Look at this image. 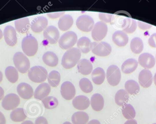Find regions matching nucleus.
<instances>
[{"label": "nucleus", "mask_w": 156, "mask_h": 124, "mask_svg": "<svg viewBox=\"0 0 156 124\" xmlns=\"http://www.w3.org/2000/svg\"><path fill=\"white\" fill-rule=\"evenodd\" d=\"M81 53L78 48H72L68 50L62 57V66L66 69H70L75 66L80 60Z\"/></svg>", "instance_id": "1"}, {"label": "nucleus", "mask_w": 156, "mask_h": 124, "mask_svg": "<svg viewBox=\"0 0 156 124\" xmlns=\"http://www.w3.org/2000/svg\"><path fill=\"white\" fill-rule=\"evenodd\" d=\"M21 46L25 54L31 57L35 55L38 51V41L31 35H28L22 39Z\"/></svg>", "instance_id": "2"}, {"label": "nucleus", "mask_w": 156, "mask_h": 124, "mask_svg": "<svg viewBox=\"0 0 156 124\" xmlns=\"http://www.w3.org/2000/svg\"><path fill=\"white\" fill-rule=\"evenodd\" d=\"M48 75L47 70L44 67L39 66L31 67L28 72L30 80L36 83H41L45 81Z\"/></svg>", "instance_id": "3"}, {"label": "nucleus", "mask_w": 156, "mask_h": 124, "mask_svg": "<svg viewBox=\"0 0 156 124\" xmlns=\"http://www.w3.org/2000/svg\"><path fill=\"white\" fill-rule=\"evenodd\" d=\"M13 62L16 69L21 73H27L30 68V62L26 55L21 52H17L14 54Z\"/></svg>", "instance_id": "4"}, {"label": "nucleus", "mask_w": 156, "mask_h": 124, "mask_svg": "<svg viewBox=\"0 0 156 124\" xmlns=\"http://www.w3.org/2000/svg\"><path fill=\"white\" fill-rule=\"evenodd\" d=\"M77 40L78 36L75 32L73 31L67 32L59 38V46L63 50H69L75 45Z\"/></svg>", "instance_id": "5"}, {"label": "nucleus", "mask_w": 156, "mask_h": 124, "mask_svg": "<svg viewBox=\"0 0 156 124\" xmlns=\"http://www.w3.org/2000/svg\"><path fill=\"white\" fill-rule=\"evenodd\" d=\"M91 51L96 55L101 57H105L109 55L112 51L110 44L105 42H92Z\"/></svg>", "instance_id": "6"}, {"label": "nucleus", "mask_w": 156, "mask_h": 124, "mask_svg": "<svg viewBox=\"0 0 156 124\" xmlns=\"http://www.w3.org/2000/svg\"><path fill=\"white\" fill-rule=\"evenodd\" d=\"M106 77L108 83L110 85L117 86L121 81V70L116 65H111L107 70Z\"/></svg>", "instance_id": "7"}, {"label": "nucleus", "mask_w": 156, "mask_h": 124, "mask_svg": "<svg viewBox=\"0 0 156 124\" xmlns=\"http://www.w3.org/2000/svg\"><path fill=\"white\" fill-rule=\"evenodd\" d=\"M77 28L84 32H89L93 30L94 25V19L87 15H83L78 17L76 21Z\"/></svg>", "instance_id": "8"}, {"label": "nucleus", "mask_w": 156, "mask_h": 124, "mask_svg": "<svg viewBox=\"0 0 156 124\" xmlns=\"http://www.w3.org/2000/svg\"><path fill=\"white\" fill-rule=\"evenodd\" d=\"M108 30L106 23L101 21L97 22L92 31V38L96 41H100L106 37Z\"/></svg>", "instance_id": "9"}, {"label": "nucleus", "mask_w": 156, "mask_h": 124, "mask_svg": "<svg viewBox=\"0 0 156 124\" xmlns=\"http://www.w3.org/2000/svg\"><path fill=\"white\" fill-rule=\"evenodd\" d=\"M20 100L19 96L15 94H9L2 99V105L5 110H15L20 105Z\"/></svg>", "instance_id": "10"}, {"label": "nucleus", "mask_w": 156, "mask_h": 124, "mask_svg": "<svg viewBox=\"0 0 156 124\" xmlns=\"http://www.w3.org/2000/svg\"><path fill=\"white\" fill-rule=\"evenodd\" d=\"M44 37L50 44H56L60 37V33L58 28L53 25L49 26L44 32Z\"/></svg>", "instance_id": "11"}, {"label": "nucleus", "mask_w": 156, "mask_h": 124, "mask_svg": "<svg viewBox=\"0 0 156 124\" xmlns=\"http://www.w3.org/2000/svg\"><path fill=\"white\" fill-rule=\"evenodd\" d=\"M60 93L64 99L70 100L73 99L76 95L75 87L70 81H65L61 85Z\"/></svg>", "instance_id": "12"}, {"label": "nucleus", "mask_w": 156, "mask_h": 124, "mask_svg": "<svg viewBox=\"0 0 156 124\" xmlns=\"http://www.w3.org/2000/svg\"><path fill=\"white\" fill-rule=\"evenodd\" d=\"M48 21L46 17L44 16H38L31 21L30 28L34 32H40L47 28Z\"/></svg>", "instance_id": "13"}, {"label": "nucleus", "mask_w": 156, "mask_h": 124, "mask_svg": "<svg viewBox=\"0 0 156 124\" xmlns=\"http://www.w3.org/2000/svg\"><path fill=\"white\" fill-rule=\"evenodd\" d=\"M16 31L11 25H7L4 29V36L5 41L10 46H14L17 42Z\"/></svg>", "instance_id": "14"}, {"label": "nucleus", "mask_w": 156, "mask_h": 124, "mask_svg": "<svg viewBox=\"0 0 156 124\" xmlns=\"http://www.w3.org/2000/svg\"><path fill=\"white\" fill-rule=\"evenodd\" d=\"M17 92L19 95L22 99L29 100L34 95V89L30 85L25 82H22L18 85Z\"/></svg>", "instance_id": "15"}, {"label": "nucleus", "mask_w": 156, "mask_h": 124, "mask_svg": "<svg viewBox=\"0 0 156 124\" xmlns=\"http://www.w3.org/2000/svg\"><path fill=\"white\" fill-rule=\"evenodd\" d=\"M138 81L140 85L144 88L150 87L153 82V76L151 72L146 69L142 70L139 73Z\"/></svg>", "instance_id": "16"}, {"label": "nucleus", "mask_w": 156, "mask_h": 124, "mask_svg": "<svg viewBox=\"0 0 156 124\" xmlns=\"http://www.w3.org/2000/svg\"><path fill=\"white\" fill-rule=\"evenodd\" d=\"M51 92V86L48 84L44 82L36 88L34 93L35 99L43 100L47 97Z\"/></svg>", "instance_id": "17"}, {"label": "nucleus", "mask_w": 156, "mask_h": 124, "mask_svg": "<svg viewBox=\"0 0 156 124\" xmlns=\"http://www.w3.org/2000/svg\"><path fill=\"white\" fill-rule=\"evenodd\" d=\"M139 64L144 68L151 69L155 65V59L154 56L149 53H144L139 56L138 58Z\"/></svg>", "instance_id": "18"}, {"label": "nucleus", "mask_w": 156, "mask_h": 124, "mask_svg": "<svg viewBox=\"0 0 156 124\" xmlns=\"http://www.w3.org/2000/svg\"><path fill=\"white\" fill-rule=\"evenodd\" d=\"M90 104L89 99L85 96H78L73 100V105L75 109L79 110H84L89 107Z\"/></svg>", "instance_id": "19"}, {"label": "nucleus", "mask_w": 156, "mask_h": 124, "mask_svg": "<svg viewBox=\"0 0 156 124\" xmlns=\"http://www.w3.org/2000/svg\"><path fill=\"white\" fill-rule=\"evenodd\" d=\"M114 43L119 47H124L128 43L129 37L127 34L122 31H117L112 36Z\"/></svg>", "instance_id": "20"}, {"label": "nucleus", "mask_w": 156, "mask_h": 124, "mask_svg": "<svg viewBox=\"0 0 156 124\" xmlns=\"http://www.w3.org/2000/svg\"><path fill=\"white\" fill-rule=\"evenodd\" d=\"M92 109L95 111H101L104 106V100L100 94H94L91 97L90 101Z\"/></svg>", "instance_id": "21"}, {"label": "nucleus", "mask_w": 156, "mask_h": 124, "mask_svg": "<svg viewBox=\"0 0 156 124\" xmlns=\"http://www.w3.org/2000/svg\"><path fill=\"white\" fill-rule=\"evenodd\" d=\"M73 23V19L69 14H66L61 17L58 22V26L60 30L66 31L71 28Z\"/></svg>", "instance_id": "22"}, {"label": "nucleus", "mask_w": 156, "mask_h": 124, "mask_svg": "<svg viewBox=\"0 0 156 124\" xmlns=\"http://www.w3.org/2000/svg\"><path fill=\"white\" fill-rule=\"evenodd\" d=\"M15 28L17 32L24 34L30 29V22L28 17H23L15 21Z\"/></svg>", "instance_id": "23"}, {"label": "nucleus", "mask_w": 156, "mask_h": 124, "mask_svg": "<svg viewBox=\"0 0 156 124\" xmlns=\"http://www.w3.org/2000/svg\"><path fill=\"white\" fill-rule=\"evenodd\" d=\"M77 69L80 74L84 75H88L93 70V65L88 60L83 59L79 62L77 65Z\"/></svg>", "instance_id": "24"}, {"label": "nucleus", "mask_w": 156, "mask_h": 124, "mask_svg": "<svg viewBox=\"0 0 156 124\" xmlns=\"http://www.w3.org/2000/svg\"><path fill=\"white\" fill-rule=\"evenodd\" d=\"M123 32L127 34H132L137 28V22L134 19L127 17L123 20L122 23Z\"/></svg>", "instance_id": "25"}, {"label": "nucleus", "mask_w": 156, "mask_h": 124, "mask_svg": "<svg viewBox=\"0 0 156 124\" xmlns=\"http://www.w3.org/2000/svg\"><path fill=\"white\" fill-rule=\"evenodd\" d=\"M42 59L45 64L51 67L56 66L58 63V56L52 51H47L44 53Z\"/></svg>", "instance_id": "26"}, {"label": "nucleus", "mask_w": 156, "mask_h": 124, "mask_svg": "<svg viewBox=\"0 0 156 124\" xmlns=\"http://www.w3.org/2000/svg\"><path fill=\"white\" fill-rule=\"evenodd\" d=\"M105 77V72L101 67H97L92 72V81L95 85H101L102 84L104 81Z\"/></svg>", "instance_id": "27"}, {"label": "nucleus", "mask_w": 156, "mask_h": 124, "mask_svg": "<svg viewBox=\"0 0 156 124\" xmlns=\"http://www.w3.org/2000/svg\"><path fill=\"white\" fill-rule=\"evenodd\" d=\"M138 67L136 60L130 58L124 61L122 66V70L125 74H130L134 72Z\"/></svg>", "instance_id": "28"}, {"label": "nucleus", "mask_w": 156, "mask_h": 124, "mask_svg": "<svg viewBox=\"0 0 156 124\" xmlns=\"http://www.w3.org/2000/svg\"><path fill=\"white\" fill-rule=\"evenodd\" d=\"M91 42L89 38L85 36L80 37L77 42L78 49L83 54H87L91 51Z\"/></svg>", "instance_id": "29"}, {"label": "nucleus", "mask_w": 156, "mask_h": 124, "mask_svg": "<svg viewBox=\"0 0 156 124\" xmlns=\"http://www.w3.org/2000/svg\"><path fill=\"white\" fill-rule=\"evenodd\" d=\"M88 115L84 111H77L72 116V122L73 124H86L88 122Z\"/></svg>", "instance_id": "30"}, {"label": "nucleus", "mask_w": 156, "mask_h": 124, "mask_svg": "<svg viewBox=\"0 0 156 124\" xmlns=\"http://www.w3.org/2000/svg\"><path fill=\"white\" fill-rule=\"evenodd\" d=\"M10 118L14 122H22L27 118L25 110L23 108L15 109L11 113Z\"/></svg>", "instance_id": "31"}, {"label": "nucleus", "mask_w": 156, "mask_h": 124, "mask_svg": "<svg viewBox=\"0 0 156 124\" xmlns=\"http://www.w3.org/2000/svg\"><path fill=\"white\" fill-rule=\"evenodd\" d=\"M5 75L8 81L11 83H16L19 79V72L15 67L9 66L5 70Z\"/></svg>", "instance_id": "32"}, {"label": "nucleus", "mask_w": 156, "mask_h": 124, "mask_svg": "<svg viewBox=\"0 0 156 124\" xmlns=\"http://www.w3.org/2000/svg\"><path fill=\"white\" fill-rule=\"evenodd\" d=\"M129 95L126 90L121 89L118 91L115 96V101L118 105L123 106L126 104L129 100Z\"/></svg>", "instance_id": "33"}, {"label": "nucleus", "mask_w": 156, "mask_h": 124, "mask_svg": "<svg viewBox=\"0 0 156 124\" xmlns=\"http://www.w3.org/2000/svg\"><path fill=\"white\" fill-rule=\"evenodd\" d=\"M130 47L132 52L134 54H140L144 49V44L142 40L139 37H134L131 40Z\"/></svg>", "instance_id": "34"}, {"label": "nucleus", "mask_w": 156, "mask_h": 124, "mask_svg": "<svg viewBox=\"0 0 156 124\" xmlns=\"http://www.w3.org/2000/svg\"><path fill=\"white\" fill-rule=\"evenodd\" d=\"M125 89L130 95H136L139 93L140 87L136 81L133 80L127 81L125 84Z\"/></svg>", "instance_id": "35"}, {"label": "nucleus", "mask_w": 156, "mask_h": 124, "mask_svg": "<svg viewBox=\"0 0 156 124\" xmlns=\"http://www.w3.org/2000/svg\"><path fill=\"white\" fill-rule=\"evenodd\" d=\"M48 81L50 86L56 87L58 85L61 80V76L58 71H51L48 75Z\"/></svg>", "instance_id": "36"}, {"label": "nucleus", "mask_w": 156, "mask_h": 124, "mask_svg": "<svg viewBox=\"0 0 156 124\" xmlns=\"http://www.w3.org/2000/svg\"><path fill=\"white\" fill-rule=\"evenodd\" d=\"M122 113L125 118L128 120L133 119L136 117V111L133 106L130 104H126L123 106Z\"/></svg>", "instance_id": "37"}, {"label": "nucleus", "mask_w": 156, "mask_h": 124, "mask_svg": "<svg viewBox=\"0 0 156 124\" xmlns=\"http://www.w3.org/2000/svg\"><path fill=\"white\" fill-rule=\"evenodd\" d=\"M44 107L47 109H54L58 105V101L56 97L54 96H47L42 100Z\"/></svg>", "instance_id": "38"}, {"label": "nucleus", "mask_w": 156, "mask_h": 124, "mask_svg": "<svg viewBox=\"0 0 156 124\" xmlns=\"http://www.w3.org/2000/svg\"><path fill=\"white\" fill-rule=\"evenodd\" d=\"M79 86L82 91L85 93H89L93 90L92 82L87 78H84L80 81Z\"/></svg>", "instance_id": "39"}, {"label": "nucleus", "mask_w": 156, "mask_h": 124, "mask_svg": "<svg viewBox=\"0 0 156 124\" xmlns=\"http://www.w3.org/2000/svg\"><path fill=\"white\" fill-rule=\"evenodd\" d=\"M99 18L101 21L105 23H110L113 20V15L112 14L100 13L99 14Z\"/></svg>", "instance_id": "40"}, {"label": "nucleus", "mask_w": 156, "mask_h": 124, "mask_svg": "<svg viewBox=\"0 0 156 124\" xmlns=\"http://www.w3.org/2000/svg\"><path fill=\"white\" fill-rule=\"evenodd\" d=\"M149 46L153 48H156V33H154L150 36L148 39Z\"/></svg>", "instance_id": "41"}, {"label": "nucleus", "mask_w": 156, "mask_h": 124, "mask_svg": "<svg viewBox=\"0 0 156 124\" xmlns=\"http://www.w3.org/2000/svg\"><path fill=\"white\" fill-rule=\"evenodd\" d=\"M137 23L139 28L142 29V30H143L151 29L152 26L151 25L149 24L145 23V22H142L141 21H138Z\"/></svg>", "instance_id": "42"}, {"label": "nucleus", "mask_w": 156, "mask_h": 124, "mask_svg": "<svg viewBox=\"0 0 156 124\" xmlns=\"http://www.w3.org/2000/svg\"><path fill=\"white\" fill-rule=\"evenodd\" d=\"M65 14V12H54L50 13L47 14V15L51 19H57L58 17H62Z\"/></svg>", "instance_id": "43"}, {"label": "nucleus", "mask_w": 156, "mask_h": 124, "mask_svg": "<svg viewBox=\"0 0 156 124\" xmlns=\"http://www.w3.org/2000/svg\"><path fill=\"white\" fill-rule=\"evenodd\" d=\"M35 124H48V123L45 117L40 116L36 120Z\"/></svg>", "instance_id": "44"}, {"label": "nucleus", "mask_w": 156, "mask_h": 124, "mask_svg": "<svg viewBox=\"0 0 156 124\" xmlns=\"http://www.w3.org/2000/svg\"><path fill=\"white\" fill-rule=\"evenodd\" d=\"M0 124H6V119L1 111H0Z\"/></svg>", "instance_id": "45"}, {"label": "nucleus", "mask_w": 156, "mask_h": 124, "mask_svg": "<svg viewBox=\"0 0 156 124\" xmlns=\"http://www.w3.org/2000/svg\"><path fill=\"white\" fill-rule=\"evenodd\" d=\"M124 124H137V122L136 120H128Z\"/></svg>", "instance_id": "46"}, {"label": "nucleus", "mask_w": 156, "mask_h": 124, "mask_svg": "<svg viewBox=\"0 0 156 124\" xmlns=\"http://www.w3.org/2000/svg\"><path fill=\"white\" fill-rule=\"evenodd\" d=\"M4 94H5V92H4L3 88L0 86V101L3 99Z\"/></svg>", "instance_id": "47"}, {"label": "nucleus", "mask_w": 156, "mask_h": 124, "mask_svg": "<svg viewBox=\"0 0 156 124\" xmlns=\"http://www.w3.org/2000/svg\"><path fill=\"white\" fill-rule=\"evenodd\" d=\"M87 124H101V123L98 120L94 119L90 121Z\"/></svg>", "instance_id": "48"}, {"label": "nucleus", "mask_w": 156, "mask_h": 124, "mask_svg": "<svg viewBox=\"0 0 156 124\" xmlns=\"http://www.w3.org/2000/svg\"><path fill=\"white\" fill-rule=\"evenodd\" d=\"M21 124H34V123L31 121H25L24 122H23Z\"/></svg>", "instance_id": "49"}, {"label": "nucleus", "mask_w": 156, "mask_h": 124, "mask_svg": "<svg viewBox=\"0 0 156 124\" xmlns=\"http://www.w3.org/2000/svg\"><path fill=\"white\" fill-rule=\"evenodd\" d=\"M2 79H3V75H2V72L0 71V83L2 81Z\"/></svg>", "instance_id": "50"}, {"label": "nucleus", "mask_w": 156, "mask_h": 124, "mask_svg": "<svg viewBox=\"0 0 156 124\" xmlns=\"http://www.w3.org/2000/svg\"><path fill=\"white\" fill-rule=\"evenodd\" d=\"M3 35H4V34L2 33V31L1 29H0V39H1L2 38Z\"/></svg>", "instance_id": "51"}, {"label": "nucleus", "mask_w": 156, "mask_h": 124, "mask_svg": "<svg viewBox=\"0 0 156 124\" xmlns=\"http://www.w3.org/2000/svg\"><path fill=\"white\" fill-rule=\"evenodd\" d=\"M154 84H155V85L156 86V73L155 74V75L154 76Z\"/></svg>", "instance_id": "52"}, {"label": "nucleus", "mask_w": 156, "mask_h": 124, "mask_svg": "<svg viewBox=\"0 0 156 124\" xmlns=\"http://www.w3.org/2000/svg\"><path fill=\"white\" fill-rule=\"evenodd\" d=\"M63 124H72L71 123L69 122H65V123H64Z\"/></svg>", "instance_id": "53"}, {"label": "nucleus", "mask_w": 156, "mask_h": 124, "mask_svg": "<svg viewBox=\"0 0 156 124\" xmlns=\"http://www.w3.org/2000/svg\"><path fill=\"white\" fill-rule=\"evenodd\" d=\"M156 124V123H154V124Z\"/></svg>", "instance_id": "54"}, {"label": "nucleus", "mask_w": 156, "mask_h": 124, "mask_svg": "<svg viewBox=\"0 0 156 124\" xmlns=\"http://www.w3.org/2000/svg\"></svg>", "instance_id": "55"}]
</instances>
